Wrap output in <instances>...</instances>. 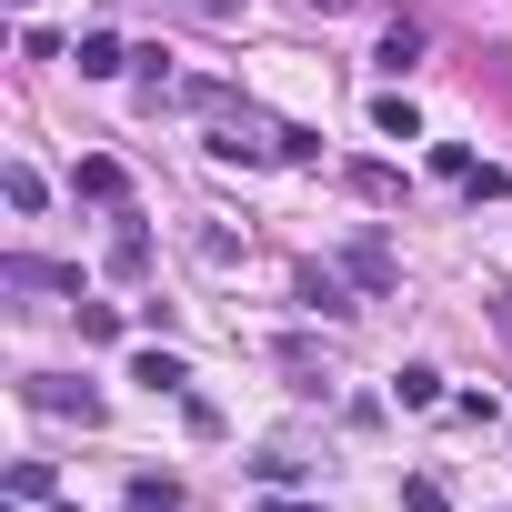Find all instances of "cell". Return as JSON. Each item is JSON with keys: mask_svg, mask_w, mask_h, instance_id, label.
Returning a JSON list of instances; mask_svg holds the SVG:
<instances>
[{"mask_svg": "<svg viewBox=\"0 0 512 512\" xmlns=\"http://www.w3.org/2000/svg\"><path fill=\"white\" fill-rule=\"evenodd\" d=\"M31 412H61V422L91 432V422H101V392H91V382H61V372H31Z\"/></svg>", "mask_w": 512, "mask_h": 512, "instance_id": "1", "label": "cell"}, {"mask_svg": "<svg viewBox=\"0 0 512 512\" xmlns=\"http://www.w3.org/2000/svg\"><path fill=\"white\" fill-rule=\"evenodd\" d=\"M0 282H11V292H81V272H61V262H31V251H11V262H0Z\"/></svg>", "mask_w": 512, "mask_h": 512, "instance_id": "2", "label": "cell"}, {"mask_svg": "<svg viewBox=\"0 0 512 512\" xmlns=\"http://www.w3.org/2000/svg\"><path fill=\"white\" fill-rule=\"evenodd\" d=\"M392 402H402V412H442L452 392H442V372H432V362H402V372H392Z\"/></svg>", "mask_w": 512, "mask_h": 512, "instance_id": "3", "label": "cell"}, {"mask_svg": "<svg viewBox=\"0 0 512 512\" xmlns=\"http://www.w3.org/2000/svg\"><path fill=\"white\" fill-rule=\"evenodd\" d=\"M71 61H81V81H121V61H131V51H121L111 31H81V41H71Z\"/></svg>", "mask_w": 512, "mask_h": 512, "instance_id": "4", "label": "cell"}, {"mask_svg": "<svg viewBox=\"0 0 512 512\" xmlns=\"http://www.w3.org/2000/svg\"><path fill=\"white\" fill-rule=\"evenodd\" d=\"M131 382H151V392H191V362H181V352H131Z\"/></svg>", "mask_w": 512, "mask_h": 512, "instance_id": "5", "label": "cell"}, {"mask_svg": "<svg viewBox=\"0 0 512 512\" xmlns=\"http://www.w3.org/2000/svg\"><path fill=\"white\" fill-rule=\"evenodd\" d=\"M342 272H352L362 292H392V251H382V241H352V251H342Z\"/></svg>", "mask_w": 512, "mask_h": 512, "instance_id": "6", "label": "cell"}, {"mask_svg": "<svg viewBox=\"0 0 512 512\" xmlns=\"http://www.w3.org/2000/svg\"><path fill=\"white\" fill-rule=\"evenodd\" d=\"M111 272H121V282H141V272H151V231H141V221H121V231H111Z\"/></svg>", "mask_w": 512, "mask_h": 512, "instance_id": "7", "label": "cell"}, {"mask_svg": "<svg viewBox=\"0 0 512 512\" xmlns=\"http://www.w3.org/2000/svg\"><path fill=\"white\" fill-rule=\"evenodd\" d=\"M372 131H382V141H422V111H412L402 91H382V101H372Z\"/></svg>", "mask_w": 512, "mask_h": 512, "instance_id": "8", "label": "cell"}, {"mask_svg": "<svg viewBox=\"0 0 512 512\" xmlns=\"http://www.w3.org/2000/svg\"><path fill=\"white\" fill-rule=\"evenodd\" d=\"M302 302H312V312H332V322H342V312H352V292H342V272H322V262H312V272H302Z\"/></svg>", "mask_w": 512, "mask_h": 512, "instance_id": "9", "label": "cell"}, {"mask_svg": "<svg viewBox=\"0 0 512 512\" xmlns=\"http://www.w3.org/2000/svg\"><path fill=\"white\" fill-rule=\"evenodd\" d=\"M282 372H292V382H302V392H332V362H322V352H312V342H282Z\"/></svg>", "mask_w": 512, "mask_h": 512, "instance_id": "10", "label": "cell"}, {"mask_svg": "<svg viewBox=\"0 0 512 512\" xmlns=\"http://www.w3.org/2000/svg\"><path fill=\"white\" fill-rule=\"evenodd\" d=\"M302 472H312V462H302V452H262V462H251V482H262V492H292V482H302Z\"/></svg>", "mask_w": 512, "mask_h": 512, "instance_id": "11", "label": "cell"}, {"mask_svg": "<svg viewBox=\"0 0 512 512\" xmlns=\"http://www.w3.org/2000/svg\"><path fill=\"white\" fill-rule=\"evenodd\" d=\"M412 61H422V21H392L382 31V71H412Z\"/></svg>", "mask_w": 512, "mask_h": 512, "instance_id": "12", "label": "cell"}, {"mask_svg": "<svg viewBox=\"0 0 512 512\" xmlns=\"http://www.w3.org/2000/svg\"><path fill=\"white\" fill-rule=\"evenodd\" d=\"M352 191H362V201H402V171H392V161H352Z\"/></svg>", "mask_w": 512, "mask_h": 512, "instance_id": "13", "label": "cell"}, {"mask_svg": "<svg viewBox=\"0 0 512 512\" xmlns=\"http://www.w3.org/2000/svg\"><path fill=\"white\" fill-rule=\"evenodd\" d=\"M272 161H322V131H302V121H282V131H272Z\"/></svg>", "mask_w": 512, "mask_h": 512, "instance_id": "14", "label": "cell"}, {"mask_svg": "<svg viewBox=\"0 0 512 512\" xmlns=\"http://www.w3.org/2000/svg\"><path fill=\"white\" fill-rule=\"evenodd\" d=\"M131 502H141V512H171L181 482H171V472H131Z\"/></svg>", "mask_w": 512, "mask_h": 512, "instance_id": "15", "label": "cell"}, {"mask_svg": "<svg viewBox=\"0 0 512 512\" xmlns=\"http://www.w3.org/2000/svg\"><path fill=\"white\" fill-rule=\"evenodd\" d=\"M0 191H11V211H41V201H51V191H41V171H31V161H11V181H0Z\"/></svg>", "mask_w": 512, "mask_h": 512, "instance_id": "16", "label": "cell"}, {"mask_svg": "<svg viewBox=\"0 0 512 512\" xmlns=\"http://www.w3.org/2000/svg\"><path fill=\"white\" fill-rule=\"evenodd\" d=\"M81 191H91V201H121L131 181H121V161H81Z\"/></svg>", "mask_w": 512, "mask_h": 512, "instance_id": "17", "label": "cell"}, {"mask_svg": "<svg viewBox=\"0 0 512 512\" xmlns=\"http://www.w3.org/2000/svg\"><path fill=\"white\" fill-rule=\"evenodd\" d=\"M11 502H51V462H11Z\"/></svg>", "mask_w": 512, "mask_h": 512, "instance_id": "18", "label": "cell"}, {"mask_svg": "<svg viewBox=\"0 0 512 512\" xmlns=\"http://www.w3.org/2000/svg\"><path fill=\"white\" fill-rule=\"evenodd\" d=\"M402 512H452V492H442L432 472H412V482H402Z\"/></svg>", "mask_w": 512, "mask_h": 512, "instance_id": "19", "label": "cell"}, {"mask_svg": "<svg viewBox=\"0 0 512 512\" xmlns=\"http://www.w3.org/2000/svg\"><path fill=\"white\" fill-rule=\"evenodd\" d=\"M191 251H201L211 272H231V262H241V241H231V231H191Z\"/></svg>", "mask_w": 512, "mask_h": 512, "instance_id": "20", "label": "cell"}, {"mask_svg": "<svg viewBox=\"0 0 512 512\" xmlns=\"http://www.w3.org/2000/svg\"><path fill=\"white\" fill-rule=\"evenodd\" d=\"M432 171H442V181H472V171H482V161H472V151H462V141H432Z\"/></svg>", "mask_w": 512, "mask_h": 512, "instance_id": "21", "label": "cell"}, {"mask_svg": "<svg viewBox=\"0 0 512 512\" xmlns=\"http://www.w3.org/2000/svg\"><path fill=\"white\" fill-rule=\"evenodd\" d=\"M81 342H121V312L111 302H81Z\"/></svg>", "mask_w": 512, "mask_h": 512, "instance_id": "22", "label": "cell"}, {"mask_svg": "<svg viewBox=\"0 0 512 512\" xmlns=\"http://www.w3.org/2000/svg\"><path fill=\"white\" fill-rule=\"evenodd\" d=\"M191 21H241V0H181Z\"/></svg>", "mask_w": 512, "mask_h": 512, "instance_id": "23", "label": "cell"}, {"mask_svg": "<svg viewBox=\"0 0 512 512\" xmlns=\"http://www.w3.org/2000/svg\"><path fill=\"white\" fill-rule=\"evenodd\" d=\"M492 322H502V342H512V292H492Z\"/></svg>", "mask_w": 512, "mask_h": 512, "instance_id": "24", "label": "cell"}, {"mask_svg": "<svg viewBox=\"0 0 512 512\" xmlns=\"http://www.w3.org/2000/svg\"><path fill=\"white\" fill-rule=\"evenodd\" d=\"M262 512H322V502H282V492H272V502H262Z\"/></svg>", "mask_w": 512, "mask_h": 512, "instance_id": "25", "label": "cell"}, {"mask_svg": "<svg viewBox=\"0 0 512 512\" xmlns=\"http://www.w3.org/2000/svg\"><path fill=\"white\" fill-rule=\"evenodd\" d=\"M322 11H362V0H322Z\"/></svg>", "mask_w": 512, "mask_h": 512, "instance_id": "26", "label": "cell"}, {"mask_svg": "<svg viewBox=\"0 0 512 512\" xmlns=\"http://www.w3.org/2000/svg\"><path fill=\"white\" fill-rule=\"evenodd\" d=\"M41 512H71V502H41Z\"/></svg>", "mask_w": 512, "mask_h": 512, "instance_id": "27", "label": "cell"}, {"mask_svg": "<svg viewBox=\"0 0 512 512\" xmlns=\"http://www.w3.org/2000/svg\"><path fill=\"white\" fill-rule=\"evenodd\" d=\"M131 512H141V502H131Z\"/></svg>", "mask_w": 512, "mask_h": 512, "instance_id": "28", "label": "cell"}]
</instances>
